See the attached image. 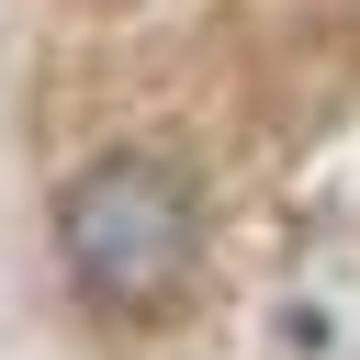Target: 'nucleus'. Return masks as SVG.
Listing matches in <instances>:
<instances>
[{
	"mask_svg": "<svg viewBox=\"0 0 360 360\" xmlns=\"http://www.w3.org/2000/svg\"><path fill=\"white\" fill-rule=\"evenodd\" d=\"M56 259L79 281V304L101 315H158L191 270H202V191L191 169L124 146V158H90L56 202Z\"/></svg>",
	"mask_w": 360,
	"mask_h": 360,
	"instance_id": "f257e3e1",
	"label": "nucleus"
},
{
	"mask_svg": "<svg viewBox=\"0 0 360 360\" xmlns=\"http://www.w3.org/2000/svg\"><path fill=\"white\" fill-rule=\"evenodd\" d=\"M259 360H360V236L281 248L259 292Z\"/></svg>",
	"mask_w": 360,
	"mask_h": 360,
	"instance_id": "f03ea898",
	"label": "nucleus"
}]
</instances>
